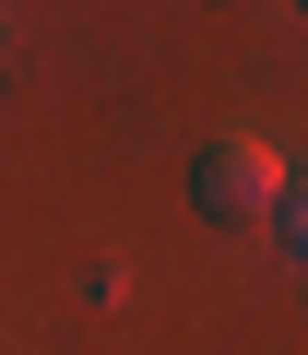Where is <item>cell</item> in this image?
I'll return each mask as SVG.
<instances>
[{"label": "cell", "mask_w": 308, "mask_h": 355, "mask_svg": "<svg viewBox=\"0 0 308 355\" xmlns=\"http://www.w3.org/2000/svg\"><path fill=\"white\" fill-rule=\"evenodd\" d=\"M190 202L214 214V225H261V214H284V154L273 142H202V166H190Z\"/></svg>", "instance_id": "6da1fadb"}, {"label": "cell", "mask_w": 308, "mask_h": 355, "mask_svg": "<svg viewBox=\"0 0 308 355\" xmlns=\"http://www.w3.org/2000/svg\"><path fill=\"white\" fill-rule=\"evenodd\" d=\"M273 225H284V249L308 261V178H284V214H273Z\"/></svg>", "instance_id": "7a4b0ae2"}]
</instances>
